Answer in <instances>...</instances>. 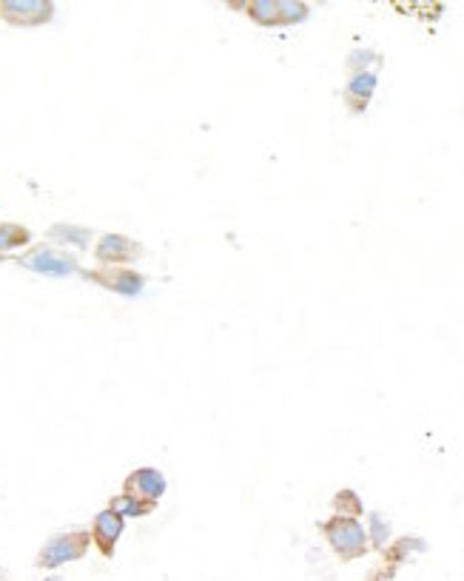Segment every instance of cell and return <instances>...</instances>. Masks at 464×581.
<instances>
[{
	"instance_id": "6da1fadb",
	"label": "cell",
	"mask_w": 464,
	"mask_h": 581,
	"mask_svg": "<svg viewBox=\"0 0 464 581\" xmlns=\"http://www.w3.org/2000/svg\"><path fill=\"white\" fill-rule=\"evenodd\" d=\"M86 547V539H63L57 545H52L49 550H46L43 555V565H60V562H68V559H77V555L83 553Z\"/></svg>"
},
{
	"instance_id": "7a4b0ae2",
	"label": "cell",
	"mask_w": 464,
	"mask_h": 581,
	"mask_svg": "<svg viewBox=\"0 0 464 581\" xmlns=\"http://www.w3.org/2000/svg\"><path fill=\"white\" fill-rule=\"evenodd\" d=\"M98 527H100V545H103V550L108 553L111 545H114V539L120 536V519L111 516V514H106V516H100Z\"/></svg>"
}]
</instances>
